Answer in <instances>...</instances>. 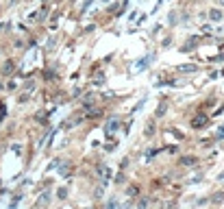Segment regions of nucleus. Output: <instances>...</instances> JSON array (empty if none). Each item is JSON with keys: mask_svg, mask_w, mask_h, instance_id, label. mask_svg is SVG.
<instances>
[{"mask_svg": "<svg viewBox=\"0 0 224 209\" xmlns=\"http://www.w3.org/2000/svg\"><path fill=\"white\" fill-rule=\"evenodd\" d=\"M118 126H120V124H118V120H111V122H109V124H107V133H109V135H111V133H113V131H118Z\"/></svg>", "mask_w": 224, "mask_h": 209, "instance_id": "1", "label": "nucleus"}, {"mask_svg": "<svg viewBox=\"0 0 224 209\" xmlns=\"http://www.w3.org/2000/svg\"><path fill=\"white\" fill-rule=\"evenodd\" d=\"M209 15H211V20H220V17H222V13H220V11H215V9H213Z\"/></svg>", "mask_w": 224, "mask_h": 209, "instance_id": "2", "label": "nucleus"}, {"mask_svg": "<svg viewBox=\"0 0 224 209\" xmlns=\"http://www.w3.org/2000/svg\"><path fill=\"white\" fill-rule=\"evenodd\" d=\"M200 124H205V118H196L194 120V126H200Z\"/></svg>", "mask_w": 224, "mask_h": 209, "instance_id": "3", "label": "nucleus"}, {"mask_svg": "<svg viewBox=\"0 0 224 209\" xmlns=\"http://www.w3.org/2000/svg\"><path fill=\"white\" fill-rule=\"evenodd\" d=\"M146 207H148V200H146V198H144V200H141V203H139V205H137V209H146Z\"/></svg>", "mask_w": 224, "mask_h": 209, "instance_id": "4", "label": "nucleus"}, {"mask_svg": "<svg viewBox=\"0 0 224 209\" xmlns=\"http://www.w3.org/2000/svg\"><path fill=\"white\" fill-rule=\"evenodd\" d=\"M183 164H196V159L194 157H187V159H183Z\"/></svg>", "mask_w": 224, "mask_h": 209, "instance_id": "5", "label": "nucleus"}, {"mask_svg": "<svg viewBox=\"0 0 224 209\" xmlns=\"http://www.w3.org/2000/svg\"><path fill=\"white\" fill-rule=\"evenodd\" d=\"M163 113H165V105H161V107H159V111H157V115H163Z\"/></svg>", "mask_w": 224, "mask_h": 209, "instance_id": "6", "label": "nucleus"}, {"mask_svg": "<svg viewBox=\"0 0 224 209\" xmlns=\"http://www.w3.org/2000/svg\"><path fill=\"white\" fill-rule=\"evenodd\" d=\"M218 137H220V139H224V126H222V129H218Z\"/></svg>", "mask_w": 224, "mask_h": 209, "instance_id": "7", "label": "nucleus"}]
</instances>
